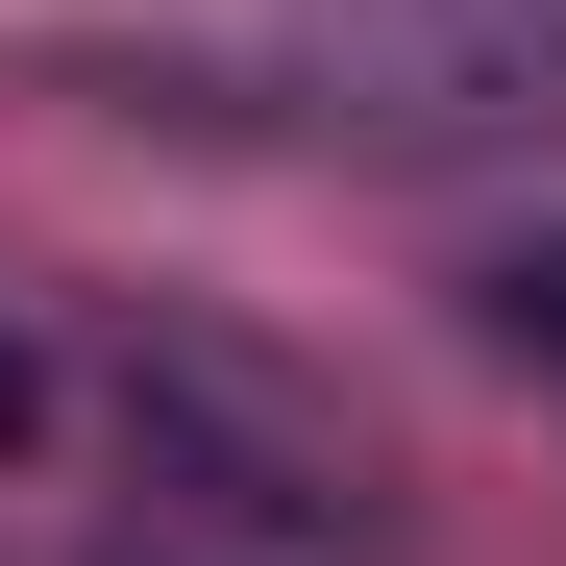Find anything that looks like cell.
I'll return each instance as SVG.
<instances>
[{
  "label": "cell",
  "instance_id": "1",
  "mask_svg": "<svg viewBox=\"0 0 566 566\" xmlns=\"http://www.w3.org/2000/svg\"><path fill=\"white\" fill-rule=\"evenodd\" d=\"M198 124L345 148V172H493L566 148V0H222L148 50Z\"/></svg>",
  "mask_w": 566,
  "mask_h": 566
},
{
  "label": "cell",
  "instance_id": "2",
  "mask_svg": "<svg viewBox=\"0 0 566 566\" xmlns=\"http://www.w3.org/2000/svg\"><path fill=\"white\" fill-rule=\"evenodd\" d=\"M124 468H148L198 542H247V566H395V443H369L296 345H247V321H198V296L124 321Z\"/></svg>",
  "mask_w": 566,
  "mask_h": 566
},
{
  "label": "cell",
  "instance_id": "3",
  "mask_svg": "<svg viewBox=\"0 0 566 566\" xmlns=\"http://www.w3.org/2000/svg\"><path fill=\"white\" fill-rule=\"evenodd\" d=\"M468 345H493V369H542V395H566V222H517L493 271H468Z\"/></svg>",
  "mask_w": 566,
  "mask_h": 566
},
{
  "label": "cell",
  "instance_id": "4",
  "mask_svg": "<svg viewBox=\"0 0 566 566\" xmlns=\"http://www.w3.org/2000/svg\"><path fill=\"white\" fill-rule=\"evenodd\" d=\"M25 419H50V369H25V321H0V443H25Z\"/></svg>",
  "mask_w": 566,
  "mask_h": 566
}]
</instances>
